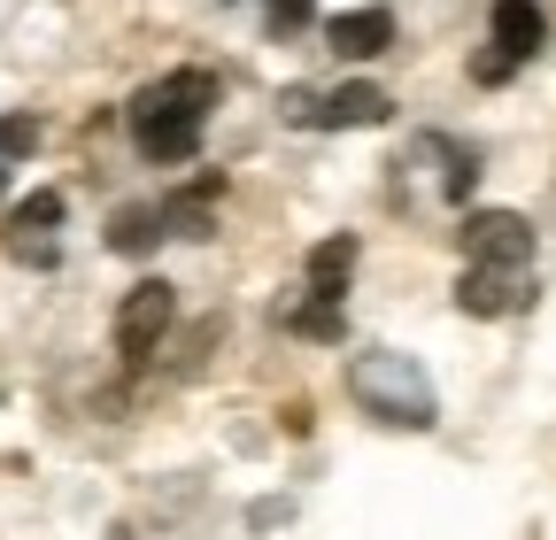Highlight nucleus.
Listing matches in <instances>:
<instances>
[{
  "instance_id": "13",
  "label": "nucleus",
  "mask_w": 556,
  "mask_h": 540,
  "mask_svg": "<svg viewBox=\"0 0 556 540\" xmlns=\"http://www.w3.org/2000/svg\"><path fill=\"white\" fill-rule=\"evenodd\" d=\"M302 16H309V0H270V24H278V31H294Z\"/></svg>"
},
{
  "instance_id": "4",
  "label": "nucleus",
  "mask_w": 556,
  "mask_h": 540,
  "mask_svg": "<svg viewBox=\"0 0 556 540\" xmlns=\"http://www.w3.org/2000/svg\"><path fill=\"white\" fill-rule=\"evenodd\" d=\"M348 270H356V240L332 232V240L309 255V301L294 309V332H309V340H332V332H340V294H348Z\"/></svg>"
},
{
  "instance_id": "5",
  "label": "nucleus",
  "mask_w": 556,
  "mask_h": 540,
  "mask_svg": "<svg viewBox=\"0 0 556 540\" xmlns=\"http://www.w3.org/2000/svg\"><path fill=\"white\" fill-rule=\"evenodd\" d=\"M170 317H178V286L139 279V286L124 294V309H116V356H124V363H148L155 340L170 332Z\"/></svg>"
},
{
  "instance_id": "10",
  "label": "nucleus",
  "mask_w": 556,
  "mask_h": 540,
  "mask_svg": "<svg viewBox=\"0 0 556 540\" xmlns=\"http://www.w3.org/2000/svg\"><path fill=\"white\" fill-rule=\"evenodd\" d=\"M387 116H394V101L379 86H340V93L317 101V124L325 131H364V124H387Z\"/></svg>"
},
{
  "instance_id": "12",
  "label": "nucleus",
  "mask_w": 556,
  "mask_h": 540,
  "mask_svg": "<svg viewBox=\"0 0 556 540\" xmlns=\"http://www.w3.org/2000/svg\"><path fill=\"white\" fill-rule=\"evenodd\" d=\"M31 140H39V124L9 116V124H0V163H9V155H31Z\"/></svg>"
},
{
  "instance_id": "1",
  "label": "nucleus",
  "mask_w": 556,
  "mask_h": 540,
  "mask_svg": "<svg viewBox=\"0 0 556 540\" xmlns=\"http://www.w3.org/2000/svg\"><path fill=\"white\" fill-rule=\"evenodd\" d=\"M208 108H217V78L208 70H170L155 86L131 93V140L148 163H186L208 131Z\"/></svg>"
},
{
  "instance_id": "8",
  "label": "nucleus",
  "mask_w": 556,
  "mask_h": 540,
  "mask_svg": "<svg viewBox=\"0 0 556 540\" xmlns=\"http://www.w3.org/2000/svg\"><path fill=\"white\" fill-rule=\"evenodd\" d=\"M54 224H62V193L39 185V193H24L16 209H9V247L24 262H54Z\"/></svg>"
},
{
  "instance_id": "2",
  "label": "nucleus",
  "mask_w": 556,
  "mask_h": 540,
  "mask_svg": "<svg viewBox=\"0 0 556 540\" xmlns=\"http://www.w3.org/2000/svg\"><path fill=\"white\" fill-rule=\"evenodd\" d=\"M348 394H356L379 425H402V433H426L433 425V378L417 371V356H402V348L356 356V363H348Z\"/></svg>"
},
{
  "instance_id": "3",
  "label": "nucleus",
  "mask_w": 556,
  "mask_h": 540,
  "mask_svg": "<svg viewBox=\"0 0 556 540\" xmlns=\"http://www.w3.org/2000/svg\"><path fill=\"white\" fill-rule=\"evenodd\" d=\"M541 39H548V16L533 9V0H495V9H486V54L471 62V78H479V86L518 78L526 62L541 54Z\"/></svg>"
},
{
  "instance_id": "7",
  "label": "nucleus",
  "mask_w": 556,
  "mask_h": 540,
  "mask_svg": "<svg viewBox=\"0 0 556 540\" xmlns=\"http://www.w3.org/2000/svg\"><path fill=\"white\" fill-rule=\"evenodd\" d=\"M464 262H533V224L518 209H479L464 217Z\"/></svg>"
},
{
  "instance_id": "9",
  "label": "nucleus",
  "mask_w": 556,
  "mask_h": 540,
  "mask_svg": "<svg viewBox=\"0 0 556 540\" xmlns=\"http://www.w3.org/2000/svg\"><path fill=\"white\" fill-rule=\"evenodd\" d=\"M325 47L348 54V62H371V54L394 47V16H387V9H340V16L325 24Z\"/></svg>"
},
{
  "instance_id": "6",
  "label": "nucleus",
  "mask_w": 556,
  "mask_h": 540,
  "mask_svg": "<svg viewBox=\"0 0 556 540\" xmlns=\"http://www.w3.org/2000/svg\"><path fill=\"white\" fill-rule=\"evenodd\" d=\"M533 301V262H464L456 309L464 317H518Z\"/></svg>"
},
{
  "instance_id": "11",
  "label": "nucleus",
  "mask_w": 556,
  "mask_h": 540,
  "mask_svg": "<svg viewBox=\"0 0 556 540\" xmlns=\"http://www.w3.org/2000/svg\"><path fill=\"white\" fill-rule=\"evenodd\" d=\"M155 240H163V209H148V201H131V209L109 217V247L116 255H148Z\"/></svg>"
}]
</instances>
